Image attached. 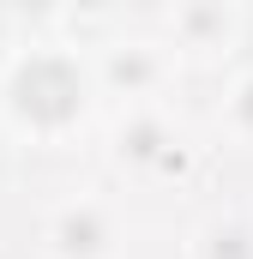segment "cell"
Returning <instances> with one entry per match:
<instances>
[{
  "label": "cell",
  "mask_w": 253,
  "mask_h": 259,
  "mask_svg": "<svg viewBox=\"0 0 253 259\" xmlns=\"http://www.w3.org/2000/svg\"><path fill=\"white\" fill-rule=\"evenodd\" d=\"M103 115L91 49L66 36H30L0 61V133L30 151H66Z\"/></svg>",
  "instance_id": "6da1fadb"
},
{
  "label": "cell",
  "mask_w": 253,
  "mask_h": 259,
  "mask_svg": "<svg viewBox=\"0 0 253 259\" xmlns=\"http://www.w3.org/2000/svg\"><path fill=\"white\" fill-rule=\"evenodd\" d=\"M109 163L133 181H187L199 169V145L175 121L169 103H126L109 121Z\"/></svg>",
  "instance_id": "7a4b0ae2"
},
{
  "label": "cell",
  "mask_w": 253,
  "mask_h": 259,
  "mask_svg": "<svg viewBox=\"0 0 253 259\" xmlns=\"http://www.w3.org/2000/svg\"><path fill=\"white\" fill-rule=\"evenodd\" d=\"M126 211L97 187H72L49 199L36 217V247L43 259H126Z\"/></svg>",
  "instance_id": "3957f363"
},
{
  "label": "cell",
  "mask_w": 253,
  "mask_h": 259,
  "mask_svg": "<svg viewBox=\"0 0 253 259\" xmlns=\"http://www.w3.org/2000/svg\"><path fill=\"white\" fill-rule=\"evenodd\" d=\"M91 49V72H97V91H103V103H169V91H175V78H181V61H175V49L163 42V36H145V30H103L97 42H85Z\"/></svg>",
  "instance_id": "277c9868"
},
{
  "label": "cell",
  "mask_w": 253,
  "mask_h": 259,
  "mask_svg": "<svg viewBox=\"0 0 253 259\" xmlns=\"http://www.w3.org/2000/svg\"><path fill=\"white\" fill-rule=\"evenodd\" d=\"M163 42L181 66H229L247 42V6L241 0H181L163 18Z\"/></svg>",
  "instance_id": "5b68a950"
},
{
  "label": "cell",
  "mask_w": 253,
  "mask_h": 259,
  "mask_svg": "<svg viewBox=\"0 0 253 259\" xmlns=\"http://www.w3.org/2000/svg\"><path fill=\"white\" fill-rule=\"evenodd\" d=\"M217 139L229 151H247L253 157V61L229 66L223 78V97H217Z\"/></svg>",
  "instance_id": "8992f818"
},
{
  "label": "cell",
  "mask_w": 253,
  "mask_h": 259,
  "mask_svg": "<svg viewBox=\"0 0 253 259\" xmlns=\"http://www.w3.org/2000/svg\"><path fill=\"white\" fill-rule=\"evenodd\" d=\"M187 259H253V223L241 211H211L193 229Z\"/></svg>",
  "instance_id": "52a82bcc"
},
{
  "label": "cell",
  "mask_w": 253,
  "mask_h": 259,
  "mask_svg": "<svg viewBox=\"0 0 253 259\" xmlns=\"http://www.w3.org/2000/svg\"><path fill=\"white\" fill-rule=\"evenodd\" d=\"M61 12H66V24L103 36V30H115L126 12H133V0H61Z\"/></svg>",
  "instance_id": "ba28073f"
},
{
  "label": "cell",
  "mask_w": 253,
  "mask_h": 259,
  "mask_svg": "<svg viewBox=\"0 0 253 259\" xmlns=\"http://www.w3.org/2000/svg\"><path fill=\"white\" fill-rule=\"evenodd\" d=\"M6 12H12V24H24L30 36H55V30H66L61 0H6Z\"/></svg>",
  "instance_id": "9c48e42d"
},
{
  "label": "cell",
  "mask_w": 253,
  "mask_h": 259,
  "mask_svg": "<svg viewBox=\"0 0 253 259\" xmlns=\"http://www.w3.org/2000/svg\"><path fill=\"white\" fill-rule=\"evenodd\" d=\"M175 6H181V0H133V12H145V18H157V24H163Z\"/></svg>",
  "instance_id": "30bf717a"
}]
</instances>
